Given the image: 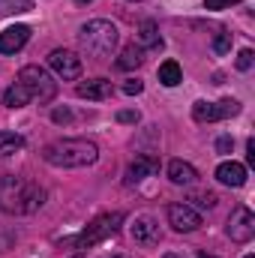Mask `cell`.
I'll return each instance as SVG.
<instances>
[{"label":"cell","instance_id":"cell-11","mask_svg":"<svg viewBox=\"0 0 255 258\" xmlns=\"http://www.w3.org/2000/svg\"><path fill=\"white\" fill-rule=\"evenodd\" d=\"M159 171V159L156 156H150V153H141V156H135L132 162H129L126 168V183H138V180H144V177H150V174H156Z\"/></svg>","mask_w":255,"mask_h":258},{"label":"cell","instance_id":"cell-5","mask_svg":"<svg viewBox=\"0 0 255 258\" xmlns=\"http://www.w3.org/2000/svg\"><path fill=\"white\" fill-rule=\"evenodd\" d=\"M120 222H123V213L120 210H114V213H102V216H96L78 237H72L69 243L72 246H81V249H87V246H96V243H102L105 237H111L117 228H120Z\"/></svg>","mask_w":255,"mask_h":258},{"label":"cell","instance_id":"cell-15","mask_svg":"<svg viewBox=\"0 0 255 258\" xmlns=\"http://www.w3.org/2000/svg\"><path fill=\"white\" fill-rule=\"evenodd\" d=\"M168 180L177 183V186H192L198 180V171L192 168L189 162H183V159H171L168 162Z\"/></svg>","mask_w":255,"mask_h":258},{"label":"cell","instance_id":"cell-24","mask_svg":"<svg viewBox=\"0 0 255 258\" xmlns=\"http://www.w3.org/2000/svg\"><path fill=\"white\" fill-rule=\"evenodd\" d=\"M252 60H255L252 48H243V51L237 54V69H240V72H249V69H252Z\"/></svg>","mask_w":255,"mask_h":258},{"label":"cell","instance_id":"cell-18","mask_svg":"<svg viewBox=\"0 0 255 258\" xmlns=\"http://www.w3.org/2000/svg\"><path fill=\"white\" fill-rule=\"evenodd\" d=\"M141 63H144V51L138 45H126L117 57V69H138Z\"/></svg>","mask_w":255,"mask_h":258},{"label":"cell","instance_id":"cell-2","mask_svg":"<svg viewBox=\"0 0 255 258\" xmlns=\"http://www.w3.org/2000/svg\"><path fill=\"white\" fill-rule=\"evenodd\" d=\"M42 159L54 168H81L99 159V147L87 138H60L42 147Z\"/></svg>","mask_w":255,"mask_h":258},{"label":"cell","instance_id":"cell-25","mask_svg":"<svg viewBox=\"0 0 255 258\" xmlns=\"http://www.w3.org/2000/svg\"><path fill=\"white\" fill-rule=\"evenodd\" d=\"M240 0H204V9H231V6H237Z\"/></svg>","mask_w":255,"mask_h":258},{"label":"cell","instance_id":"cell-16","mask_svg":"<svg viewBox=\"0 0 255 258\" xmlns=\"http://www.w3.org/2000/svg\"><path fill=\"white\" fill-rule=\"evenodd\" d=\"M138 42L144 48H162V36H159V27L153 21H141L138 27Z\"/></svg>","mask_w":255,"mask_h":258},{"label":"cell","instance_id":"cell-9","mask_svg":"<svg viewBox=\"0 0 255 258\" xmlns=\"http://www.w3.org/2000/svg\"><path fill=\"white\" fill-rule=\"evenodd\" d=\"M129 234H132V240H135L138 246H156V243L162 240L159 222H156L153 216H135V222H132Z\"/></svg>","mask_w":255,"mask_h":258},{"label":"cell","instance_id":"cell-7","mask_svg":"<svg viewBox=\"0 0 255 258\" xmlns=\"http://www.w3.org/2000/svg\"><path fill=\"white\" fill-rule=\"evenodd\" d=\"M225 234L234 240V243H249L255 237V216L249 207H237L231 216H228V225H225Z\"/></svg>","mask_w":255,"mask_h":258},{"label":"cell","instance_id":"cell-19","mask_svg":"<svg viewBox=\"0 0 255 258\" xmlns=\"http://www.w3.org/2000/svg\"><path fill=\"white\" fill-rule=\"evenodd\" d=\"M3 102H6L9 108H24V105L30 102V93H27V90H24V87L15 81V84H12V87L3 93Z\"/></svg>","mask_w":255,"mask_h":258},{"label":"cell","instance_id":"cell-21","mask_svg":"<svg viewBox=\"0 0 255 258\" xmlns=\"http://www.w3.org/2000/svg\"><path fill=\"white\" fill-rule=\"evenodd\" d=\"M24 147V138L15 132H0V156H12Z\"/></svg>","mask_w":255,"mask_h":258},{"label":"cell","instance_id":"cell-14","mask_svg":"<svg viewBox=\"0 0 255 258\" xmlns=\"http://www.w3.org/2000/svg\"><path fill=\"white\" fill-rule=\"evenodd\" d=\"M216 180H219L222 186H234V189H237V186L246 183V168H243L240 162H234V159H231V162H222V165L216 168Z\"/></svg>","mask_w":255,"mask_h":258},{"label":"cell","instance_id":"cell-30","mask_svg":"<svg viewBox=\"0 0 255 258\" xmlns=\"http://www.w3.org/2000/svg\"><path fill=\"white\" fill-rule=\"evenodd\" d=\"M246 159H249V165H255V138L246 141Z\"/></svg>","mask_w":255,"mask_h":258},{"label":"cell","instance_id":"cell-6","mask_svg":"<svg viewBox=\"0 0 255 258\" xmlns=\"http://www.w3.org/2000/svg\"><path fill=\"white\" fill-rule=\"evenodd\" d=\"M240 114V102L237 99H222V102H195L192 105V117L198 123H216V120H225V117H234Z\"/></svg>","mask_w":255,"mask_h":258},{"label":"cell","instance_id":"cell-3","mask_svg":"<svg viewBox=\"0 0 255 258\" xmlns=\"http://www.w3.org/2000/svg\"><path fill=\"white\" fill-rule=\"evenodd\" d=\"M78 45L87 57H108L114 48H117V27L105 18H93L81 27L78 33Z\"/></svg>","mask_w":255,"mask_h":258},{"label":"cell","instance_id":"cell-34","mask_svg":"<svg viewBox=\"0 0 255 258\" xmlns=\"http://www.w3.org/2000/svg\"><path fill=\"white\" fill-rule=\"evenodd\" d=\"M72 258H81V255H72Z\"/></svg>","mask_w":255,"mask_h":258},{"label":"cell","instance_id":"cell-12","mask_svg":"<svg viewBox=\"0 0 255 258\" xmlns=\"http://www.w3.org/2000/svg\"><path fill=\"white\" fill-rule=\"evenodd\" d=\"M27 39H30V27H24V24L6 27V30L0 33V54H15V51H21V48L27 45Z\"/></svg>","mask_w":255,"mask_h":258},{"label":"cell","instance_id":"cell-27","mask_svg":"<svg viewBox=\"0 0 255 258\" xmlns=\"http://www.w3.org/2000/svg\"><path fill=\"white\" fill-rule=\"evenodd\" d=\"M51 120H54V123H69V120H72V111H69V108H54V111H51Z\"/></svg>","mask_w":255,"mask_h":258},{"label":"cell","instance_id":"cell-26","mask_svg":"<svg viewBox=\"0 0 255 258\" xmlns=\"http://www.w3.org/2000/svg\"><path fill=\"white\" fill-rule=\"evenodd\" d=\"M141 90H144V84H141L138 78H132V81H126V84H123V93H126V96H138Z\"/></svg>","mask_w":255,"mask_h":258},{"label":"cell","instance_id":"cell-17","mask_svg":"<svg viewBox=\"0 0 255 258\" xmlns=\"http://www.w3.org/2000/svg\"><path fill=\"white\" fill-rule=\"evenodd\" d=\"M159 81H162L165 87H177V84L183 81L180 63H177V60H165V63L159 66Z\"/></svg>","mask_w":255,"mask_h":258},{"label":"cell","instance_id":"cell-20","mask_svg":"<svg viewBox=\"0 0 255 258\" xmlns=\"http://www.w3.org/2000/svg\"><path fill=\"white\" fill-rule=\"evenodd\" d=\"M30 9H33V0H0V18L21 15V12H30Z\"/></svg>","mask_w":255,"mask_h":258},{"label":"cell","instance_id":"cell-10","mask_svg":"<svg viewBox=\"0 0 255 258\" xmlns=\"http://www.w3.org/2000/svg\"><path fill=\"white\" fill-rule=\"evenodd\" d=\"M168 222H171L174 231L189 234L195 228H201V213H195L189 204H171L168 207Z\"/></svg>","mask_w":255,"mask_h":258},{"label":"cell","instance_id":"cell-28","mask_svg":"<svg viewBox=\"0 0 255 258\" xmlns=\"http://www.w3.org/2000/svg\"><path fill=\"white\" fill-rule=\"evenodd\" d=\"M117 120H120V123H138V120H141V114H138V111H117Z\"/></svg>","mask_w":255,"mask_h":258},{"label":"cell","instance_id":"cell-8","mask_svg":"<svg viewBox=\"0 0 255 258\" xmlns=\"http://www.w3.org/2000/svg\"><path fill=\"white\" fill-rule=\"evenodd\" d=\"M48 66H51L63 81L81 78V57H75V54L66 51V48H54V51L48 54Z\"/></svg>","mask_w":255,"mask_h":258},{"label":"cell","instance_id":"cell-22","mask_svg":"<svg viewBox=\"0 0 255 258\" xmlns=\"http://www.w3.org/2000/svg\"><path fill=\"white\" fill-rule=\"evenodd\" d=\"M213 51H216V54H228V51H231V33H228V30H219V33H216Z\"/></svg>","mask_w":255,"mask_h":258},{"label":"cell","instance_id":"cell-4","mask_svg":"<svg viewBox=\"0 0 255 258\" xmlns=\"http://www.w3.org/2000/svg\"><path fill=\"white\" fill-rule=\"evenodd\" d=\"M18 84L30 93V99H39V102H51L57 96V81L42 66H24L18 72Z\"/></svg>","mask_w":255,"mask_h":258},{"label":"cell","instance_id":"cell-32","mask_svg":"<svg viewBox=\"0 0 255 258\" xmlns=\"http://www.w3.org/2000/svg\"><path fill=\"white\" fill-rule=\"evenodd\" d=\"M165 258H183V255H165Z\"/></svg>","mask_w":255,"mask_h":258},{"label":"cell","instance_id":"cell-29","mask_svg":"<svg viewBox=\"0 0 255 258\" xmlns=\"http://www.w3.org/2000/svg\"><path fill=\"white\" fill-rule=\"evenodd\" d=\"M231 147H234V138H231V135H222V138L216 141V150H219V153H231Z\"/></svg>","mask_w":255,"mask_h":258},{"label":"cell","instance_id":"cell-23","mask_svg":"<svg viewBox=\"0 0 255 258\" xmlns=\"http://www.w3.org/2000/svg\"><path fill=\"white\" fill-rule=\"evenodd\" d=\"M189 201H192V204H198V207H204V210H210V207L216 204V195H213V192H195Z\"/></svg>","mask_w":255,"mask_h":258},{"label":"cell","instance_id":"cell-35","mask_svg":"<svg viewBox=\"0 0 255 258\" xmlns=\"http://www.w3.org/2000/svg\"><path fill=\"white\" fill-rule=\"evenodd\" d=\"M246 258H255V255H246Z\"/></svg>","mask_w":255,"mask_h":258},{"label":"cell","instance_id":"cell-13","mask_svg":"<svg viewBox=\"0 0 255 258\" xmlns=\"http://www.w3.org/2000/svg\"><path fill=\"white\" fill-rule=\"evenodd\" d=\"M75 93H78L81 99H93V102H99V99H111L114 87H111L108 78H93V81H81V84L75 87Z\"/></svg>","mask_w":255,"mask_h":258},{"label":"cell","instance_id":"cell-33","mask_svg":"<svg viewBox=\"0 0 255 258\" xmlns=\"http://www.w3.org/2000/svg\"><path fill=\"white\" fill-rule=\"evenodd\" d=\"M111 258H126V255H111Z\"/></svg>","mask_w":255,"mask_h":258},{"label":"cell","instance_id":"cell-31","mask_svg":"<svg viewBox=\"0 0 255 258\" xmlns=\"http://www.w3.org/2000/svg\"><path fill=\"white\" fill-rule=\"evenodd\" d=\"M198 258H216V255H207V252H198Z\"/></svg>","mask_w":255,"mask_h":258},{"label":"cell","instance_id":"cell-1","mask_svg":"<svg viewBox=\"0 0 255 258\" xmlns=\"http://www.w3.org/2000/svg\"><path fill=\"white\" fill-rule=\"evenodd\" d=\"M45 204V189L27 177L6 174L0 177V210L3 213H36Z\"/></svg>","mask_w":255,"mask_h":258}]
</instances>
